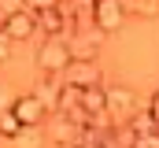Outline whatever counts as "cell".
<instances>
[{
    "label": "cell",
    "instance_id": "cell-1",
    "mask_svg": "<svg viewBox=\"0 0 159 148\" xmlns=\"http://www.w3.org/2000/svg\"><path fill=\"white\" fill-rule=\"evenodd\" d=\"M34 15V30L44 34V41H59V34L67 30V7L63 4H26Z\"/></svg>",
    "mask_w": 159,
    "mask_h": 148
},
{
    "label": "cell",
    "instance_id": "cell-2",
    "mask_svg": "<svg viewBox=\"0 0 159 148\" xmlns=\"http://www.w3.org/2000/svg\"><path fill=\"white\" fill-rule=\"evenodd\" d=\"M104 115L115 122V118H133L137 115V96H133V89H126V85H107L104 89Z\"/></svg>",
    "mask_w": 159,
    "mask_h": 148
},
{
    "label": "cell",
    "instance_id": "cell-3",
    "mask_svg": "<svg viewBox=\"0 0 159 148\" xmlns=\"http://www.w3.org/2000/svg\"><path fill=\"white\" fill-rule=\"evenodd\" d=\"M34 59H37V67H41L44 74L59 78V74H63V67L70 63V59H67V41H44V44H37Z\"/></svg>",
    "mask_w": 159,
    "mask_h": 148
},
{
    "label": "cell",
    "instance_id": "cell-4",
    "mask_svg": "<svg viewBox=\"0 0 159 148\" xmlns=\"http://www.w3.org/2000/svg\"><path fill=\"white\" fill-rule=\"evenodd\" d=\"M0 34L7 37L11 44H15V41H26V37L34 34V15H30V7L19 4L11 15H4V19H0Z\"/></svg>",
    "mask_w": 159,
    "mask_h": 148
},
{
    "label": "cell",
    "instance_id": "cell-5",
    "mask_svg": "<svg viewBox=\"0 0 159 148\" xmlns=\"http://www.w3.org/2000/svg\"><path fill=\"white\" fill-rule=\"evenodd\" d=\"M89 11H93V19H96V26L100 30H119L122 19H126V4H119V0H93L89 4Z\"/></svg>",
    "mask_w": 159,
    "mask_h": 148
},
{
    "label": "cell",
    "instance_id": "cell-6",
    "mask_svg": "<svg viewBox=\"0 0 159 148\" xmlns=\"http://www.w3.org/2000/svg\"><path fill=\"white\" fill-rule=\"evenodd\" d=\"M11 115H15V122H19L22 130H37L41 118H44V108H41L30 93H22V96L11 100Z\"/></svg>",
    "mask_w": 159,
    "mask_h": 148
},
{
    "label": "cell",
    "instance_id": "cell-7",
    "mask_svg": "<svg viewBox=\"0 0 159 148\" xmlns=\"http://www.w3.org/2000/svg\"><path fill=\"white\" fill-rule=\"evenodd\" d=\"M59 81L70 89H93V85H100V71H96V63H67Z\"/></svg>",
    "mask_w": 159,
    "mask_h": 148
},
{
    "label": "cell",
    "instance_id": "cell-8",
    "mask_svg": "<svg viewBox=\"0 0 159 148\" xmlns=\"http://www.w3.org/2000/svg\"><path fill=\"white\" fill-rule=\"evenodd\" d=\"M96 56H100V41L96 37H74V41H67V59L70 63H96Z\"/></svg>",
    "mask_w": 159,
    "mask_h": 148
},
{
    "label": "cell",
    "instance_id": "cell-9",
    "mask_svg": "<svg viewBox=\"0 0 159 148\" xmlns=\"http://www.w3.org/2000/svg\"><path fill=\"white\" fill-rule=\"evenodd\" d=\"M78 108L93 118V115H104V85H93V89H81Z\"/></svg>",
    "mask_w": 159,
    "mask_h": 148
},
{
    "label": "cell",
    "instance_id": "cell-10",
    "mask_svg": "<svg viewBox=\"0 0 159 148\" xmlns=\"http://www.w3.org/2000/svg\"><path fill=\"white\" fill-rule=\"evenodd\" d=\"M19 130H22V126L15 122V115H11V111H4V115H0V137L15 141V137H19Z\"/></svg>",
    "mask_w": 159,
    "mask_h": 148
},
{
    "label": "cell",
    "instance_id": "cell-11",
    "mask_svg": "<svg viewBox=\"0 0 159 148\" xmlns=\"http://www.w3.org/2000/svg\"><path fill=\"white\" fill-rule=\"evenodd\" d=\"M15 145H19V148H41V133H37V130H19Z\"/></svg>",
    "mask_w": 159,
    "mask_h": 148
},
{
    "label": "cell",
    "instance_id": "cell-12",
    "mask_svg": "<svg viewBox=\"0 0 159 148\" xmlns=\"http://www.w3.org/2000/svg\"><path fill=\"white\" fill-rule=\"evenodd\" d=\"M11 52H15V44H11L7 37L0 34V63H7V59H11Z\"/></svg>",
    "mask_w": 159,
    "mask_h": 148
},
{
    "label": "cell",
    "instance_id": "cell-13",
    "mask_svg": "<svg viewBox=\"0 0 159 148\" xmlns=\"http://www.w3.org/2000/svg\"><path fill=\"white\" fill-rule=\"evenodd\" d=\"M133 148H159V141H156V133H144V137H137Z\"/></svg>",
    "mask_w": 159,
    "mask_h": 148
},
{
    "label": "cell",
    "instance_id": "cell-14",
    "mask_svg": "<svg viewBox=\"0 0 159 148\" xmlns=\"http://www.w3.org/2000/svg\"><path fill=\"white\" fill-rule=\"evenodd\" d=\"M11 100H15V96H11L7 89H0V115H4V111H11Z\"/></svg>",
    "mask_w": 159,
    "mask_h": 148
}]
</instances>
